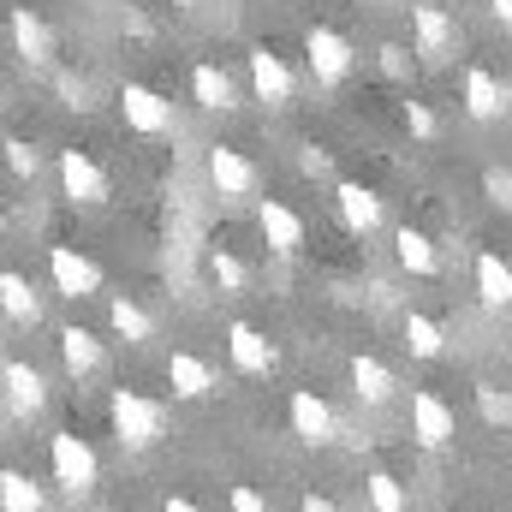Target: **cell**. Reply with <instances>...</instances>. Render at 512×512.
Returning a JSON list of instances; mask_svg holds the SVG:
<instances>
[{
	"instance_id": "32",
	"label": "cell",
	"mask_w": 512,
	"mask_h": 512,
	"mask_svg": "<svg viewBox=\"0 0 512 512\" xmlns=\"http://www.w3.org/2000/svg\"><path fill=\"white\" fill-rule=\"evenodd\" d=\"M60 96H66V108H90V84L72 72H60Z\"/></svg>"
},
{
	"instance_id": "38",
	"label": "cell",
	"mask_w": 512,
	"mask_h": 512,
	"mask_svg": "<svg viewBox=\"0 0 512 512\" xmlns=\"http://www.w3.org/2000/svg\"><path fill=\"white\" fill-rule=\"evenodd\" d=\"M382 66L387 72H405V48H382Z\"/></svg>"
},
{
	"instance_id": "18",
	"label": "cell",
	"mask_w": 512,
	"mask_h": 512,
	"mask_svg": "<svg viewBox=\"0 0 512 512\" xmlns=\"http://www.w3.org/2000/svg\"><path fill=\"white\" fill-rule=\"evenodd\" d=\"M352 393H358L364 405H387V399L399 393V376L387 370L382 358H370V352H358V358H352Z\"/></svg>"
},
{
	"instance_id": "36",
	"label": "cell",
	"mask_w": 512,
	"mask_h": 512,
	"mask_svg": "<svg viewBox=\"0 0 512 512\" xmlns=\"http://www.w3.org/2000/svg\"><path fill=\"white\" fill-rule=\"evenodd\" d=\"M298 167H304V173H328V149H304Z\"/></svg>"
},
{
	"instance_id": "30",
	"label": "cell",
	"mask_w": 512,
	"mask_h": 512,
	"mask_svg": "<svg viewBox=\"0 0 512 512\" xmlns=\"http://www.w3.org/2000/svg\"><path fill=\"white\" fill-rule=\"evenodd\" d=\"M209 268H215V280H221V292H245V286H251V268H245L239 256L227 251V245H221V251L209 256Z\"/></svg>"
},
{
	"instance_id": "12",
	"label": "cell",
	"mask_w": 512,
	"mask_h": 512,
	"mask_svg": "<svg viewBox=\"0 0 512 512\" xmlns=\"http://www.w3.org/2000/svg\"><path fill=\"white\" fill-rule=\"evenodd\" d=\"M256 227H262L268 251H280V256H298V251H304V221H298L286 203L262 197V203H256Z\"/></svg>"
},
{
	"instance_id": "8",
	"label": "cell",
	"mask_w": 512,
	"mask_h": 512,
	"mask_svg": "<svg viewBox=\"0 0 512 512\" xmlns=\"http://www.w3.org/2000/svg\"><path fill=\"white\" fill-rule=\"evenodd\" d=\"M453 429H459L453 405H447L441 393L417 387V393H411V435H417L423 447H447V441H453Z\"/></svg>"
},
{
	"instance_id": "42",
	"label": "cell",
	"mask_w": 512,
	"mask_h": 512,
	"mask_svg": "<svg viewBox=\"0 0 512 512\" xmlns=\"http://www.w3.org/2000/svg\"><path fill=\"white\" fill-rule=\"evenodd\" d=\"M507 352H512V328H507Z\"/></svg>"
},
{
	"instance_id": "11",
	"label": "cell",
	"mask_w": 512,
	"mask_h": 512,
	"mask_svg": "<svg viewBox=\"0 0 512 512\" xmlns=\"http://www.w3.org/2000/svg\"><path fill=\"white\" fill-rule=\"evenodd\" d=\"M0 382H6V405H12V417H36V411L48 405V382H42V370L24 364V358H12V364L0 370Z\"/></svg>"
},
{
	"instance_id": "6",
	"label": "cell",
	"mask_w": 512,
	"mask_h": 512,
	"mask_svg": "<svg viewBox=\"0 0 512 512\" xmlns=\"http://www.w3.org/2000/svg\"><path fill=\"white\" fill-rule=\"evenodd\" d=\"M120 114H126V126L137 131V137H167V131H173V102L155 96L149 84H126V90H120Z\"/></svg>"
},
{
	"instance_id": "24",
	"label": "cell",
	"mask_w": 512,
	"mask_h": 512,
	"mask_svg": "<svg viewBox=\"0 0 512 512\" xmlns=\"http://www.w3.org/2000/svg\"><path fill=\"white\" fill-rule=\"evenodd\" d=\"M477 298H483L489 310H507V304H512V268H507V256H495V251L477 256Z\"/></svg>"
},
{
	"instance_id": "26",
	"label": "cell",
	"mask_w": 512,
	"mask_h": 512,
	"mask_svg": "<svg viewBox=\"0 0 512 512\" xmlns=\"http://www.w3.org/2000/svg\"><path fill=\"white\" fill-rule=\"evenodd\" d=\"M405 346H411V358H441L447 352V334H441V322H429V316H405Z\"/></svg>"
},
{
	"instance_id": "35",
	"label": "cell",
	"mask_w": 512,
	"mask_h": 512,
	"mask_svg": "<svg viewBox=\"0 0 512 512\" xmlns=\"http://www.w3.org/2000/svg\"><path fill=\"white\" fill-rule=\"evenodd\" d=\"M405 126L417 131V137H435V114H429L423 102H405Z\"/></svg>"
},
{
	"instance_id": "3",
	"label": "cell",
	"mask_w": 512,
	"mask_h": 512,
	"mask_svg": "<svg viewBox=\"0 0 512 512\" xmlns=\"http://www.w3.org/2000/svg\"><path fill=\"white\" fill-rule=\"evenodd\" d=\"M411 42H417V54L423 60H453L459 54V24H453V12L447 6H435V0H417L411 6Z\"/></svg>"
},
{
	"instance_id": "20",
	"label": "cell",
	"mask_w": 512,
	"mask_h": 512,
	"mask_svg": "<svg viewBox=\"0 0 512 512\" xmlns=\"http://www.w3.org/2000/svg\"><path fill=\"white\" fill-rule=\"evenodd\" d=\"M191 102H197V108H209V114L239 108V102H233V78H227L221 66H209V60H203V66H191Z\"/></svg>"
},
{
	"instance_id": "34",
	"label": "cell",
	"mask_w": 512,
	"mask_h": 512,
	"mask_svg": "<svg viewBox=\"0 0 512 512\" xmlns=\"http://www.w3.org/2000/svg\"><path fill=\"white\" fill-rule=\"evenodd\" d=\"M233 512H268L262 489H251V483H233Z\"/></svg>"
},
{
	"instance_id": "4",
	"label": "cell",
	"mask_w": 512,
	"mask_h": 512,
	"mask_svg": "<svg viewBox=\"0 0 512 512\" xmlns=\"http://www.w3.org/2000/svg\"><path fill=\"white\" fill-rule=\"evenodd\" d=\"M304 54H310V72H316V84H346V72H352V60H358V48H352L340 30H328V24H310V36H304Z\"/></svg>"
},
{
	"instance_id": "16",
	"label": "cell",
	"mask_w": 512,
	"mask_h": 512,
	"mask_svg": "<svg viewBox=\"0 0 512 512\" xmlns=\"http://www.w3.org/2000/svg\"><path fill=\"white\" fill-rule=\"evenodd\" d=\"M6 24H12V48H18L30 66H48L54 36H48V24H42V18H36L30 6H12V18H6Z\"/></svg>"
},
{
	"instance_id": "40",
	"label": "cell",
	"mask_w": 512,
	"mask_h": 512,
	"mask_svg": "<svg viewBox=\"0 0 512 512\" xmlns=\"http://www.w3.org/2000/svg\"><path fill=\"white\" fill-rule=\"evenodd\" d=\"M489 12H495L501 24H512V0H489Z\"/></svg>"
},
{
	"instance_id": "31",
	"label": "cell",
	"mask_w": 512,
	"mask_h": 512,
	"mask_svg": "<svg viewBox=\"0 0 512 512\" xmlns=\"http://www.w3.org/2000/svg\"><path fill=\"white\" fill-rule=\"evenodd\" d=\"M477 405L489 423H512V393H501V387H477Z\"/></svg>"
},
{
	"instance_id": "37",
	"label": "cell",
	"mask_w": 512,
	"mask_h": 512,
	"mask_svg": "<svg viewBox=\"0 0 512 512\" xmlns=\"http://www.w3.org/2000/svg\"><path fill=\"white\" fill-rule=\"evenodd\" d=\"M298 512H340V507H334L328 495H304V507H298Z\"/></svg>"
},
{
	"instance_id": "13",
	"label": "cell",
	"mask_w": 512,
	"mask_h": 512,
	"mask_svg": "<svg viewBox=\"0 0 512 512\" xmlns=\"http://www.w3.org/2000/svg\"><path fill=\"white\" fill-rule=\"evenodd\" d=\"M507 102H512V90L489 72V66H471V72H465V114H471V120H501Z\"/></svg>"
},
{
	"instance_id": "23",
	"label": "cell",
	"mask_w": 512,
	"mask_h": 512,
	"mask_svg": "<svg viewBox=\"0 0 512 512\" xmlns=\"http://www.w3.org/2000/svg\"><path fill=\"white\" fill-rule=\"evenodd\" d=\"M393 256H399V268H405V274H435V268H441L435 239H429V233H417V227H399V233H393Z\"/></svg>"
},
{
	"instance_id": "21",
	"label": "cell",
	"mask_w": 512,
	"mask_h": 512,
	"mask_svg": "<svg viewBox=\"0 0 512 512\" xmlns=\"http://www.w3.org/2000/svg\"><path fill=\"white\" fill-rule=\"evenodd\" d=\"M60 364H66V376H96L102 370V340L90 328H60Z\"/></svg>"
},
{
	"instance_id": "22",
	"label": "cell",
	"mask_w": 512,
	"mask_h": 512,
	"mask_svg": "<svg viewBox=\"0 0 512 512\" xmlns=\"http://www.w3.org/2000/svg\"><path fill=\"white\" fill-rule=\"evenodd\" d=\"M0 310H6L18 328H36V322H42V298L30 292V280H24L18 268H6V274H0Z\"/></svg>"
},
{
	"instance_id": "28",
	"label": "cell",
	"mask_w": 512,
	"mask_h": 512,
	"mask_svg": "<svg viewBox=\"0 0 512 512\" xmlns=\"http://www.w3.org/2000/svg\"><path fill=\"white\" fill-rule=\"evenodd\" d=\"M364 489H370V507L376 512H405L411 501H405V489H399V477H387V471H370L364 477Z\"/></svg>"
},
{
	"instance_id": "33",
	"label": "cell",
	"mask_w": 512,
	"mask_h": 512,
	"mask_svg": "<svg viewBox=\"0 0 512 512\" xmlns=\"http://www.w3.org/2000/svg\"><path fill=\"white\" fill-rule=\"evenodd\" d=\"M483 185H489V197H495L501 209H512V173H501V167H489V173H483Z\"/></svg>"
},
{
	"instance_id": "17",
	"label": "cell",
	"mask_w": 512,
	"mask_h": 512,
	"mask_svg": "<svg viewBox=\"0 0 512 512\" xmlns=\"http://www.w3.org/2000/svg\"><path fill=\"white\" fill-rule=\"evenodd\" d=\"M251 84H256V96H262L268 108L292 102V72H286V60L268 54V48H251Z\"/></svg>"
},
{
	"instance_id": "15",
	"label": "cell",
	"mask_w": 512,
	"mask_h": 512,
	"mask_svg": "<svg viewBox=\"0 0 512 512\" xmlns=\"http://www.w3.org/2000/svg\"><path fill=\"white\" fill-rule=\"evenodd\" d=\"M227 352H233V364H239L245 376H268V370H274V346H268V334L251 328V322H233V328H227Z\"/></svg>"
},
{
	"instance_id": "39",
	"label": "cell",
	"mask_w": 512,
	"mask_h": 512,
	"mask_svg": "<svg viewBox=\"0 0 512 512\" xmlns=\"http://www.w3.org/2000/svg\"><path fill=\"white\" fill-rule=\"evenodd\" d=\"M161 512H203V507H197V501H185V495H167V507H161Z\"/></svg>"
},
{
	"instance_id": "29",
	"label": "cell",
	"mask_w": 512,
	"mask_h": 512,
	"mask_svg": "<svg viewBox=\"0 0 512 512\" xmlns=\"http://www.w3.org/2000/svg\"><path fill=\"white\" fill-rule=\"evenodd\" d=\"M0 149H6V167H12L18 179H36V173H42V149H36L30 137H6Z\"/></svg>"
},
{
	"instance_id": "10",
	"label": "cell",
	"mask_w": 512,
	"mask_h": 512,
	"mask_svg": "<svg viewBox=\"0 0 512 512\" xmlns=\"http://www.w3.org/2000/svg\"><path fill=\"white\" fill-rule=\"evenodd\" d=\"M286 417H292V435H298V441H310V447H328V441H334V411H328L322 393L298 387V393L286 399Z\"/></svg>"
},
{
	"instance_id": "25",
	"label": "cell",
	"mask_w": 512,
	"mask_h": 512,
	"mask_svg": "<svg viewBox=\"0 0 512 512\" xmlns=\"http://www.w3.org/2000/svg\"><path fill=\"white\" fill-rule=\"evenodd\" d=\"M108 322H114V334L131 340V346H143V340L155 334V322H149V310H143L137 298H114V304H108Z\"/></svg>"
},
{
	"instance_id": "2",
	"label": "cell",
	"mask_w": 512,
	"mask_h": 512,
	"mask_svg": "<svg viewBox=\"0 0 512 512\" xmlns=\"http://www.w3.org/2000/svg\"><path fill=\"white\" fill-rule=\"evenodd\" d=\"M48 465H54V483H60L66 495H90V489H96V477H102L96 447H90L84 435H72V429L48 435Z\"/></svg>"
},
{
	"instance_id": "41",
	"label": "cell",
	"mask_w": 512,
	"mask_h": 512,
	"mask_svg": "<svg viewBox=\"0 0 512 512\" xmlns=\"http://www.w3.org/2000/svg\"><path fill=\"white\" fill-rule=\"evenodd\" d=\"M0 239H6V215H0Z\"/></svg>"
},
{
	"instance_id": "14",
	"label": "cell",
	"mask_w": 512,
	"mask_h": 512,
	"mask_svg": "<svg viewBox=\"0 0 512 512\" xmlns=\"http://www.w3.org/2000/svg\"><path fill=\"white\" fill-rule=\"evenodd\" d=\"M334 203H340V221H346L352 233H364V239H370V233L382 227V197H376L370 185H358V179H346V185L334 191Z\"/></svg>"
},
{
	"instance_id": "19",
	"label": "cell",
	"mask_w": 512,
	"mask_h": 512,
	"mask_svg": "<svg viewBox=\"0 0 512 512\" xmlns=\"http://www.w3.org/2000/svg\"><path fill=\"white\" fill-rule=\"evenodd\" d=\"M167 382H173L179 399H209V393H215V370H209L197 352H173V358H167Z\"/></svg>"
},
{
	"instance_id": "9",
	"label": "cell",
	"mask_w": 512,
	"mask_h": 512,
	"mask_svg": "<svg viewBox=\"0 0 512 512\" xmlns=\"http://www.w3.org/2000/svg\"><path fill=\"white\" fill-rule=\"evenodd\" d=\"M48 274H54V286H60L66 298H96V292H102V268L84 251H72V245H54V251H48Z\"/></svg>"
},
{
	"instance_id": "7",
	"label": "cell",
	"mask_w": 512,
	"mask_h": 512,
	"mask_svg": "<svg viewBox=\"0 0 512 512\" xmlns=\"http://www.w3.org/2000/svg\"><path fill=\"white\" fill-rule=\"evenodd\" d=\"M60 185H66V197L84 203V209L108 203V173H102L84 149H60Z\"/></svg>"
},
{
	"instance_id": "27",
	"label": "cell",
	"mask_w": 512,
	"mask_h": 512,
	"mask_svg": "<svg viewBox=\"0 0 512 512\" xmlns=\"http://www.w3.org/2000/svg\"><path fill=\"white\" fill-rule=\"evenodd\" d=\"M0 512H42V489L24 471H0Z\"/></svg>"
},
{
	"instance_id": "1",
	"label": "cell",
	"mask_w": 512,
	"mask_h": 512,
	"mask_svg": "<svg viewBox=\"0 0 512 512\" xmlns=\"http://www.w3.org/2000/svg\"><path fill=\"white\" fill-rule=\"evenodd\" d=\"M108 417H114L120 447H131V453H149L167 435V405L149 399V393H137V387H114L108 393Z\"/></svg>"
},
{
	"instance_id": "5",
	"label": "cell",
	"mask_w": 512,
	"mask_h": 512,
	"mask_svg": "<svg viewBox=\"0 0 512 512\" xmlns=\"http://www.w3.org/2000/svg\"><path fill=\"white\" fill-rule=\"evenodd\" d=\"M209 185L221 191V197H233V203H245V197H256L262 191V173H256V161L245 155V149H209Z\"/></svg>"
}]
</instances>
